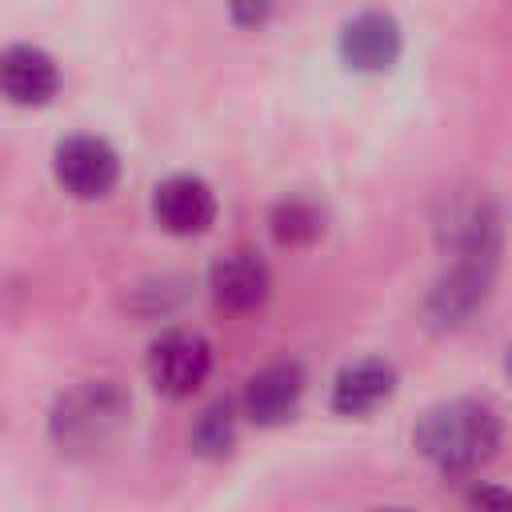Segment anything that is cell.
Returning <instances> with one entry per match:
<instances>
[{"mask_svg":"<svg viewBox=\"0 0 512 512\" xmlns=\"http://www.w3.org/2000/svg\"><path fill=\"white\" fill-rule=\"evenodd\" d=\"M496 256H500V216L496 208H476L460 224L452 268L436 280L424 304V316L436 332L460 328L484 308L496 276Z\"/></svg>","mask_w":512,"mask_h":512,"instance_id":"obj_1","label":"cell"},{"mask_svg":"<svg viewBox=\"0 0 512 512\" xmlns=\"http://www.w3.org/2000/svg\"><path fill=\"white\" fill-rule=\"evenodd\" d=\"M500 440H504L500 412L468 396L432 404L412 428L416 452L444 476H472L500 452Z\"/></svg>","mask_w":512,"mask_h":512,"instance_id":"obj_2","label":"cell"},{"mask_svg":"<svg viewBox=\"0 0 512 512\" xmlns=\"http://www.w3.org/2000/svg\"><path fill=\"white\" fill-rule=\"evenodd\" d=\"M132 416V396L116 380H80L56 396L48 412V436L68 456L100 452L120 436Z\"/></svg>","mask_w":512,"mask_h":512,"instance_id":"obj_3","label":"cell"},{"mask_svg":"<svg viewBox=\"0 0 512 512\" xmlns=\"http://www.w3.org/2000/svg\"><path fill=\"white\" fill-rule=\"evenodd\" d=\"M212 376V344L200 332L172 328L148 348V380L168 400H188Z\"/></svg>","mask_w":512,"mask_h":512,"instance_id":"obj_4","label":"cell"},{"mask_svg":"<svg viewBox=\"0 0 512 512\" xmlns=\"http://www.w3.org/2000/svg\"><path fill=\"white\" fill-rule=\"evenodd\" d=\"M52 172L60 188L76 200H100L116 188L120 180V152L104 136H68L56 144Z\"/></svg>","mask_w":512,"mask_h":512,"instance_id":"obj_5","label":"cell"},{"mask_svg":"<svg viewBox=\"0 0 512 512\" xmlns=\"http://www.w3.org/2000/svg\"><path fill=\"white\" fill-rule=\"evenodd\" d=\"M152 216L172 236H200L216 224V192L200 176H168L152 192Z\"/></svg>","mask_w":512,"mask_h":512,"instance_id":"obj_6","label":"cell"},{"mask_svg":"<svg viewBox=\"0 0 512 512\" xmlns=\"http://www.w3.org/2000/svg\"><path fill=\"white\" fill-rule=\"evenodd\" d=\"M304 388H308V376L296 360H280V364H268L260 368L248 388H244V416L260 428H276L284 420L296 416L300 400H304Z\"/></svg>","mask_w":512,"mask_h":512,"instance_id":"obj_7","label":"cell"},{"mask_svg":"<svg viewBox=\"0 0 512 512\" xmlns=\"http://www.w3.org/2000/svg\"><path fill=\"white\" fill-rule=\"evenodd\" d=\"M60 92L56 60L36 44H8L0 52V96L20 108H40Z\"/></svg>","mask_w":512,"mask_h":512,"instance_id":"obj_8","label":"cell"},{"mask_svg":"<svg viewBox=\"0 0 512 512\" xmlns=\"http://www.w3.org/2000/svg\"><path fill=\"white\" fill-rule=\"evenodd\" d=\"M396 368L384 356H360L352 364H344L332 380V412L340 416H368L376 408H384L396 396Z\"/></svg>","mask_w":512,"mask_h":512,"instance_id":"obj_9","label":"cell"},{"mask_svg":"<svg viewBox=\"0 0 512 512\" xmlns=\"http://www.w3.org/2000/svg\"><path fill=\"white\" fill-rule=\"evenodd\" d=\"M212 300L224 312H252L272 292V272L256 252H232L224 256L208 276Z\"/></svg>","mask_w":512,"mask_h":512,"instance_id":"obj_10","label":"cell"},{"mask_svg":"<svg viewBox=\"0 0 512 512\" xmlns=\"http://www.w3.org/2000/svg\"><path fill=\"white\" fill-rule=\"evenodd\" d=\"M340 56L356 72H384L400 56V28L384 12H360L340 32Z\"/></svg>","mask_w":512,"mask_h":512,"instance_id":"obj_11","label":"cell"},{"mask_svg":"<svg viewBox=\"0 0 512 512\" xmlns=\"http://www.w3.org/2000/svg\"><path fill=\"white\" fill-rule=\"evenodd\" d=\"M268 228L276 236V244L284 248H308L324 236V208L308 196H284L272 216H268Z\"/></svg>","mask_w":512,"mask_h":512,"instance_id":"obj_12","label":"cell"},{"mask_svg":"<svg viewBox=\"0 0 512 512\" xmlns=\"http://www.w3.org/2000/svg\"><path fill=\"white\" fill-rule=\"evenodd\" d=\"M188 440H192V448H196L200 456H208V460L228 456V452L236 448V408H232L228 400L208 404V408L196 416Z\"/></svg>","mask_w":512,"mask_h":512,"instance_id":"obj_13","label":"cell"},{"mask_svg":"<svg viewBox=\"0 0 512 512\" xmlns=\"http://www.w3.org/2000/svg\"><path fill=\"white\" fill-rule=\"evenodd\" d=\"M464 512H512V488L504 484H472L464 496Z\"/></svg>","mask_w":512,"mask_h":512,"instance_id":"obj_14","label":"cell"},{"mask_svg":"<svg viewBox=\"0 0 512 512\" xmlns=\"http://www.w3.org/2000/svg\"><path fill=\"white\" fill-rule=\"evenodd\" d=\"M276 0H228V12L240 28H260L268 16H272Z\"/></svg>","mask_w":512,"mask_h":512,"instance_id":"obj_15","label":"cell"},{"mask_svg":"<svg viewBox=\"0 0 512 512\" xmlns=\"http://www.w3.org/2000/svg\"><path fill=\"white\" fill-rule=\"evenodd\" d=\"M504 372H508V380H512V344H508V356H504Z\"/></svg>","mask_w":512,"mask_h":512,"instance_id":"obj_16","label":"cell"},{"mask_svg":"<svg viewBox=\"0 0 512 512\" xmlns=\"http://www.w3.org/2000/svg\"><path fill=\"white\" fill-rule=\"evenodd\" d=\"M376 512H412V508H400V504H396V508H376Z\"/></svg>","mask_w":512,"mask_h":512,"instance_id":"obj_17","label":"cell"}]
</instances>
